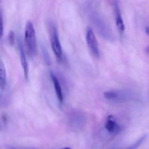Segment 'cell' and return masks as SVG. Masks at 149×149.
<instances>
[{"instance_id":"1","label":"cell","mask_w":149,"mask_h":149,"mask_svg":"<svg viewBox=\"0 0 149 149\" xmlns=\"http://www.w3.org/2000/svg\"><path fill=\"white\" fill-rule=\"evenodd\" d=\"M88 13L90 18L99 34L104 40L113 41L115 37L111 28L97 9L91 8Z\"/></svg>"},{"instance_id":"2","label":"cell","mask_w":149,"mask_h":149,"mask_svg":"<svg viewBox=\"0 0 149 149\" xmlns=\"http://www.w3.org/2000/svg\"><path fill=\"white\" fill-rule=\"evenodd\" d=\"M25 41L28 54L33 56L36 52V37L33 25L30 21H28L26 24Z\"/></svg>"},{"instance_id":"3","label":"cell","mask_w":149,"mask_h":149,"mask_svg":"<svg viewBox=\"0 0 149 149\" xmlns=\"http://www.w3.org/2000/svg\"><path fill=\"white\" fill-rule=\"evenodd\" d=\"M48 26L52 49L58 60L61 61L63 58L62 49L56 27L52 22H49Z\"/></svg>"},{"instance_id":"4","label":"cell","mask_w":149,"mask_h":149,"mask_svg":"<svg viewBox=\"0 0 149 149\" xmlns=\"http://www.w3.org/2000/svg\"><path fill=\"white\" fill-rule=\"evenodd\" d=\"M131 92L127 90H113L106 91L104 96L107 100L116 102H123L129 100L132 97Z\"/></svg>"},{"instance_id":"5","label":"cell","mask_w":149,"mask_h":149,"mask_svg":"<svg viewBox=\"0 0 149 149\" xmlns=\"http://www.w3.org/2000/svg\"><path fill=\"white\" fill-rule=\"evenodd\" d=\"M86 39L87 44L93 54L97 58L99 57V49L98 43L95 34L91 28H88L87 29Z\"/></svg>"},{"instance_id":"6","label":"cell","mask_w":149,"mask_h":149,"mask_svg":"<svg viewBox=\"0 0 149 149\" xmlns=\"http://www.w3.org/2000/svg\"><path fill=\"white\" fill-rule=\"evenodd\" d=\"M18 43H19V49L20 55L21 62V64L22 65V68H23L25 78L26 80H27L29 77L28 64L27 61L26 55H25L23 43H22V41L21 40L20 38L19 39Z\"/></svg>"},{"instance_id":"7","label":"cell","mask_w":149,"mask_h":149,"mask_svg":"<svg viewBox=\"0 0 149 149\" xmlns=\"http://www.w3.org/2000/svg\"><path fill=\"white\" fill-rule=\"evenodd\" d=\"M113 6L114 12H115V16H116V24L117 27L120 33H123L125 29V26L121 16L118 1H114Z\"/></svg>"},{"instance_id":"8","label":"cell","mask_w":149,"mask_h":149,"mask_svg":"<svg viewBox=\"0 0 149 149\" xmlns=\"http://www.w3.org/2000/svg\"><path fill=\"white\" fill-rule=\"evenodd\" d=\"M105 127L106 130L111 134H116L120 130V126L114 119V117L111 115L107 118Z\"/></svg>"},{"instance_id":"9","label":"cell","mask_w":149,"mask_h":149,"mask_svg":"<svg viewBox=\"0 0 149 149\" xmlns=\"http://www.w3.org/2000/svg\"><path fill=\"white\" fill-rule=\"evenodd\" d=\"M50 74L54 86L57 99L60 103H62L63 100V95L62 90L60 81L57 78V77L52 71L50 72Z\"/></svg>"},{"instance_id":"10","label":"cell","mask_w":149,"mask_h":149,"mask_svg":"<svg viewBox=\"0 0 149 149\" xmlns=\"http://www.w3.org/2000/svg\"><path fill=\"white\" fill-rule=\"evenodd\" d=\"M6 71L4 63L0 57V88L3 90L6 84Z\"/></svg>"},{"instance_id":"11","label":"cell","mask_w":149,"mask_h":149,"mask_svg":"<svg viewBox=\"0 0 149 149\" xmlns=\"http://www.w3.org/2000/svg\"><path fill=\"white\" fill-rule=\"evenodd\" d=\"M146 137H147V135L146 134V135H144L143 136L141 137L139 139H138L136 143H134L131 146L126 148V149H137V148H139L140 145L143 143L144 141L146 139Z\"/></svg>"},{"instance_id":"12","label":"cell","mask_w":149,"mask_h":149,"mask_svg":"<svg viewBox=\"0 0 149 149\" xmlns=\"http://www.w3.org/2000/svg\"><path fill=\"white\" fill-rule=\"evenodd\" d=\"M42 54L46 64L48 65H50V63H51L50 56H49L48 52L47 51L46 48L44 47H42Z\"/></svg>"},{"instance_id":"13","label":"cell","mask_w":149,"mask_h":149,"mask_svg":"<svg viewBox=\"0 0 149 149\" xmlns=\"http://www.w3.org/2000/svg\"><path fill=\"white\" fill-rule=\"evenodd\" d=\"M8 40L10 45H14L15 43V33L13 31L9 32L8 36Z\"/></svg>"},{"instance_id":"14","label":"cell","mask_w":149,"mask_h":149,"mask_svg":"<svg viewBox=\"0 0 149 149\" xmlns=\"http://www.w3.org/2000/svg\"><path fill=\"white\" fill-rule=\"evenodd\" d=\"M3 34V21L2 15L0 13V40L2 38Z\"/></svg>"},{"instance_id":"15","label":"cell","mask_w":149,"mask_h":149,"mask_svg":"<svg viewBox=\"0 0 149 149\" xmlns=\"http://www.w3.org/2000/svg\"><path fill=\"white\" fill-rule=\"evenodd\" d=\"M146 32L147 35L149 34V27H148L146 28Z\"/></svg>"},{"instance_id":"16","label":"cell","mask_w":149,"mask_h":149,"mask_svg":"<svg viewBox=\"0 0 149 149\" xmlns=\"http://www.w3.org/2000/svg\"><path fill=\"white\" fill-rule=\"evenodd\" d=\"M60 149H71V148L70 147H64V148H61Z\"/></svg>"},{"instance_id":"17","label":"cell","mask_w":149,"mask_h":149,"mask_svg":"<svg viewBox=\"0 0 149 149\" xmlns=\"http://www.w3.org/2000/svg\"></svg>"}]
</instances>
